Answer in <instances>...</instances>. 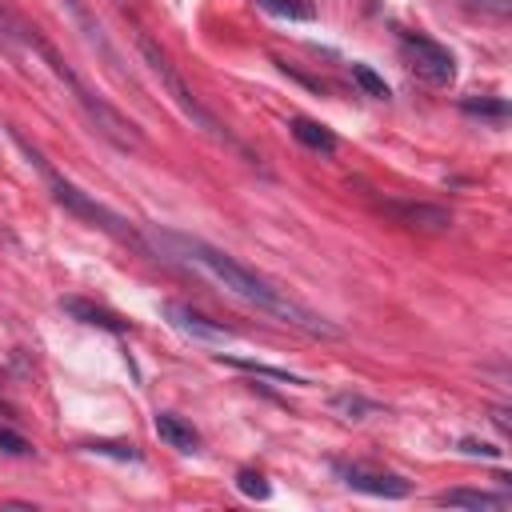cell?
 Masks as SVG:
<instances>
[{"instance_id":"6da1fadb","label":"cell","mask_w":512,"mask_h":512,"mask_svg":"<svg viewBox=\"0 0 512 512\" xmlns=\"http://www.w3.org/2000/svg\"><path fill=\"white\" fill-rule=\"evenodd\" d=\"M148 248L160 252L164 260L196 272L200 280H208L224 296L264 312V316H272V320H280V324H288V328H296V332H304L312 340H340V328L328 316H320L316 308L296 300L288 288H280L276 280H268L264 272L248 268L244 260L228 256L224 248H216L208 240H196V236H184V232H168V228H152L148 232Z\"/></svg>"},{"instance_id":"7a4b0ae2","label":"cell","mask_w":512,"mask_h":512,"mask_svg":"<svg viewBox=\"0 0 512 512\" xmlns=\"http://www.w3.org/2000/svg\"><path fill=\"white\" fill-rule=\"evenodd\" d=\"M0 44L12 48V52H28L32 60H40V68H44V72L72 96V104L88 116V124H92L104 140H112V144L124 148V152H136V148L144 144V140H140V128H136L128 116H120L108 100H100V96H96V92H92V88H88L64 60H60V52H56L36 28H28L20 16H12V12H4V8H0Z\"/></svg>"},{"instance_id":"3957f363","label":"cell","mask_w":512,"mask_h":512,"mask_svg":"<svg viewBox=\"0 0 512 512\" xmlns=\"http://www.w3.org/2000/svg\"><path fill=\"white\" fill-rule=\"evenodd\" d=\"M20 148L36 160V168L44 172V180H48V188H52V196H56V204H64L72 216H80V220H88V224H96V228H104L108 236H116V240H124V244H132V248H148L144 240H140V232L132 228V220H124L120 212H112L108 204H100V200H92L84 188H76L72 180H64L56 168H48L44 160H40V152H32L24 140H20Z\"/></svg>"},{"instance_id":"277c9868","label":"cell","mask_w":512,"mask_h":512,"mask_svg":"<svg viewBox=\"0 0 512 512\" xmlns=\"http://www.w3.org/2000/svg\"><path fill=\"white\" fill-rule=\"evenodd\" d=\"M140 52H144V64L152 68V76L160 80V88L168 92V100L180 108V116H184V120H192V124H196L200 132H208L212 140H224V144L240 148V144L228 136V128H224V124H220V120H216V116H212V112L192 96V88H188V84H184V76L172 68V60H168V52H164V48H156L148 36H140Z\"/></svg>"},{"instance_id":"5b68a950","label":"cell","mask_w":512,"mask_h":512,"mask_svg":"<svg viewBox=\"0 0 512 512\" xmlns=\"http://www.w3.org/2000/svg\"><path fill=\"white\" fill-rule=\"evenodd\" d=\"M400 52H404L408 68H412L420 80H428V84H436V88H444V84L456 80V56H452L444 44H436V40H428V36H420V32H400Z\"/></svg>"},{"instance_id":"8992f818","label":"cell","mask_w":512,"mask_h":512,"mask_svg":"<svg viewBox=\"0 0 512 512\" xmlns=\"http://www.w3.org/2000/svg\"><path fill=\"white\" fill-rule=\"evenodd\" d=\"M332 472H336V480H340L344 488L364 492V496L404 500V496L412 492V484H408L404 476H396V472H380V468H368V464H344V460H336Z\"/></svg>"},{"instance_id":"52a82bcc","label":"cell","mask_w":512,"mask_h":512,"mask_svg":"<svg viewBox=\"0 0 512 512\" xmlns=\"http://www.w3.org/2000/svg\"><path fill=\"white\" fill-rule=\"evenodd\" d=\"M160 312L168 316V324H172L176 332H184V336H192V340H204V344H228V340H232V332H228L224 324L208 320L204 312H196V308H188V304H180V300H164Z\"/></svg>"},{"instance_id":"ba28073f","label":"cell","mask_w":512,"mask_h":512,"mask_svg":"<svg viewBox=\"0 0 512 512\" xmlns=\"http://www.w3.org/2000/svg\"><path fill=\"white\" fill-rule=\"evenodd\" d=\"M440 508H472V512H508L512 496L508 492H484V488H448L436 492Z\"/></svg>"},{"instance_id":"9c48e42d","label":"cell","mask_w":512,"mask_h":512,"mask_svg":"<svg viewBox=\"0 0 512 512\" xmlns=\"http://www.w3.org/2000/svg\"><path fill=\"white\" fill-rule=\"evenodd\" d=\"M60 312H68L72 320H80V324H92V328L128 332V324H124L116 312H108V308H100V304H92V300H80V296H68V300H60Z\"/></svg>"},{"instance_id":"30bf717a","label":"cell","mask_w":512,"mask_h":512,"mask_svg":"<svg viewBox=\"0 0 512 512\" xmlns=\"http://www.w3.org/2000/svg\"><path fill=\"white\" fill-rule=\"evenodd\" d=\"M156 436L176 452H200V432L176 412H160L156 416Z\"/></svg>"},{"instance_id":"8fae6325","label":"cell","mask_w":512,"mask_h":512,"mask_svg":"<svg viewBox=\"0 0 512 512\" xmlns=\"http://www.w3.org/2000/svg\"><path fill=\"white\" fill-rule=\"evenodd\" d=\"M388 212L400 216V220L412 224V228H432V232L452 228V212H444V208H436V204H388Z\"/></svg>"},{"instance_id":"7c38bea8","label":"cell","mask_w":512,"mask_h":512,"mask_svg":"<svg viewBox=\"0 0 512 512\" xmlns=\"http://www.w3.org/2000/svg\"><path fill=\"white\" fill-rule=\"evenodd\" d=\"M288 128H292V136H296L304 148H312V152H320V156H332V152H336V136H332V132H328L320 120L296 116Z\"/></svg>"},{"instance_id":"4fadbf2b","label":"cell","mask_w":512,"mask_h":512,"mask_svg":"<svg viewBox=\"0 0 512 512\" xmlns=\"http://www.w3.org/2000/svg\"><path fill=\"white\" fill-rule=\"evenodd\" d=\"M328 408L336 416H344V420H368V416H380L384 412V404H376V400H368L360 392H332L328 396Z\"/></svg>"},{"instance_id":"5bb4252c","label":"cell","mask_w":512,"mask_h":512,"mask_svg":"<svg viewBox=\"0 0 512 512\" xmlns=\"http://www.w3.org/2000/svg\"><path fill=\"white\" fill-rule=\"evenodd\" d=\"M256 8L280 16V20H312V4L308 0H256Z\"/></svg>"},{"instance_id":"9a60e30c","label":"cell","mask_w":512,"mask_h":512,"mask_svg":"<svg viewBox=\"0 0 512 512\" xmlns=\"http://www.w3.org/2000/svg\"><path fill=\"white\" fill-rule=\"evenodd\" d=\"M460 108H464L468 116H480V120H504V116H508V100H500V96H496V100H484V96L476 100V96H468V100H460Z\"/></svg>"},{"instance_id":"2e32d148","label":"cell","mask_w":512,"mask_h":512,"mask_svg":"<svg viewBox=\"0 0 512 512\" xmlns=\"http://www.w3.org/2000/svg\"><path fill=\"white\" fill-rule=\"evenodd\" d=\"M224 364H232V368H244V372H256V376H272V380H280V384H304L300 376H292V372H284V368H268V364H256V360H240V356H220Z\"/></svg>"},{"instance_id":"e0dca14e","label":"cell","mask_w":512,"mask_h":512,"mask_svg":"<svg viewBox=\"0 0 512 512\" xmlns=\"http://www.w3.org/2000/svg\"><path fill=\"white\" fill-rule=\"evenodd\" d=\"M352 80L368 92V96H376V100H388V84L368 68V64H352Z\"/></svg>"},{"instance_id":"ac0fdd59","label":"cell","mask_w":512,"mask_h":512,"mask_svg":"<svg viewBox=\"0 0 512 512\" xmlns=\"http://www.w3.org/2000/svg\"><path fill=\"white\" fill-rule=\"evenodd\" d=\"M236 488H240L244 496H252V500H268V492H272L268 480H264L260 472H252V468H240V472H236Z\"/></svg>"},{"instance_id":"d6986e66","label":"cell","mask_w":512,"mask_h":512,"mask_svg":"<svg viewBox=\"0 0 512 512\" xmlns=\"http://www.w3.org/2000/svg\"><path fill=\"white\" fill-rule=\"evenodd\" d=\"M88 452H100V456H116V460H140V452L132 444H112V440H92Z\"/></svg>"},{"instance_id":"ffe728a7","label":"cell","mask_w":512,"mask_h":512,"mask_svg":"<svg viewBox=\"0 0 512 512\" xmlns=\"http://www.w3.org/2000/svg\"><path fill=\"white\" fill-rule=\"evenodd\" d=\"M0 452H8V456H32V444H28L20 432L0 428Z\"/></svg>"},{"instance_id":"44dd1931","label":"cell","mask_w":512,"mask_h":512,"mask_svg":"<svg viewBox=\"0 0 512 512\" xmlns=\"http://www.w3.org/2000/svg\"><path fill=\"white\" fill-rule=\"evenodd\" d=\"M460 4H468V8H476L484 16H496V20H504L512 12V0H460Z\"/></svg>"},{"instance_id":"7402d4cb","label":"cell","mask_w":512,"mask_h":512,"mask_svg":"<svg viewBox=\"0 0 512 512\" xmlns=\"http://www.w3.org/2000/svg\"><path fill=\"white\" fill-rule=\"evenodd\" d=\"M460 452H468V456H500V448H492V444H476V440H460Z\"/></svg>"},{"instance_id":"603a6c76","label":"cell","mask_w":512,"mask_h":512,"mask_svg":"<svg viewBox=\"0 0 512 512\" xmlns=\"http://www.w3.org/2000/svg\"><path fill=\"white\" fill-rule=\"evenodd\" d=\"M492 420H496V428H500V432H508V412H504V408H496V412H492Z\"/></svg>"}]
</instances>
